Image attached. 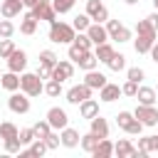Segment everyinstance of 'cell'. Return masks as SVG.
<instances>
[{
  "label": "cell",
  "mask_w": 158,
  "mask_h": 158,
  "mask_svg": "<svg viewBox=\"0 0 158 158\" xmlns=\"http://www.w3.org/2000/svg\"><path fill=\"white\" fill-rule=\"evenodd\" d=\"M138 86H141L138 81H131V79H126V84L121 86V91H123V96H131V99H133V96H136V91H138Z\"/></svg>",
  "instance_id": "cell-47"
},
{
  "label": "cell",
  "mask_w": 158,
  "mask_h": 158,
  "mask_svg": "<svg viewBox=\"0 0 158 158\" xmlns=\"http://www.w3.org/2000/svg\"><path fill=\"white\" fill-rule=\"evenodd\" d=\"M57 62H59V57H57L52 49H42V52H40V64H44V67H52V69H54V64H57Z\"/></svg>",
  "instance_id": "cell-34"
},
{
  "label": "cell",
  "mask_w": 158,
  "mask_h": 158,
  "mask_svg": "<svg viewBox=\"0 0 158 158\" xmlns=\"http://www.w3.org/2000/svg\"><path fill=\"white\" fill-rule=\"evenodd\" d=\"M49 148H47V143H44V138H35L30 146H22V151H20V156H44Z\"/></svg>",
  "instance_id": "cell-21"
},
{
  "label": "cell",
  "mask_w": 158,
  "mask_h": 158,
  "mask_svg": "<svg viewBox=\"0 0 158 158\" xmlns=\"http://www.w3.org/2000/svg\"><path fill=\"white\" fill-rule=\"evenodd\" d=\"M91 96H94V89H91V86H86L84 81H81V84H74V86L67 91V101H69V104H74V106H79L84 99H91Z\"/></svg>",
  "instance_id": "cell-6"
},
{
  "label": "cell",
  "mask_w": 158,
  "mask_h": 158,
  "mask_svg": "<svg viewBox=\"0 0 158 158\" xmlns=\"http://www.w3.org/2000/svg\"><path fill=\"white\" fill-rule=\"evenodd\" d=\"M32 15L37 20H44V22H54L57 20V10L52 5V0H40L35 7H32Z\"/></svg>",
  "instance_id": "cell-8"
},
{
  "label": "cell",
  "mask_w": 158,
  "mask_h": 158,
  "mask_svg": "<svg viewBox=\"0 0 158 158\" xmlns=\"http://www.w3.org/2000/svg\"><path fill=\"white\" fill-rule=\"evenodd\" d=\"M89 131L96 133L99 138H109V121L101 114H96L94 118H89Z\"/></svg>",
  "instance_id": "cell-16"
},
{
  "label": "cell",
  "mask_w": 158,
  "mask_h": 158,
  "mask_svg": "<svg viewBox=\"0 0 158 158\" xmlns=\"http://www.w3.org/2000/svg\"><path fill=\"white\" fill-rule=\"evenodd\" d=\"M72 44H77L79 49H91V47H94V42L89 40V35H86V32H77V35H74V42H72Z\"/></svg>",
  "instance_id": "cell-36"
},
{
  "label": "cell",
  "mask_w": 158,
  "mask_h": 158,
  "mask_svg": "<svg viewBox=\"0 0 158 158\" xmlns=\"http://www.w3.org/2000/svg\"><path fill=\"white\" fill-rule=\"evenodd\" d=\"M133 99H138V104H151V106H153V104L158 101V94H156L153 86H143V84H141Z\"/></svg>",
  "instance_id": "cell-22"
},
{
  "label": "cell",
  "mask_w": 158,
  "mask_h": 158,
  "mask_svg": "<svg viewBox=\"0 0 158 158\" xmlns=\"http://www.w3.org/2000/svg\"><path fill=\"white\" fill-rule=\"evenodd\" d=\"M22 2H25V7H30V10H32V7H35L40 0H22Z\"/></svg>",
  "instance_id": "cell-51"
},
{
  "label": "cell",
  "mask_w": 158,
  "mask_h": 158,
  "mask_svg": "<svg viewBox=\"0 0 158 158\" xmlns=\"http://www.w3.org/2000/svg\"><path fill=\"white\" fill-rule=\"evenodd\" d=\"M2 148H5V153H20L22 143H20V138H10V141H2Z\"/></svg>",
  "instance_id": "cell-46"
},
{
  "label": "cell",
  "mask_w": 158,
  "mask_h": 158,
  "mask_svg": "<svg viewBox=\"0 0 158 158\" xmlns=\"http://www.w3.org/2000/svg\"><path fill=\"white\" fill-rule=\"evenodd\" d=\"M17 138H20L22 146H30L37 136H35V131H32V126H30V128H20V136H17Z\"/></svg>",
  "instance_id": "cell-44"
},
{
  "label": "cell",
  "mask_w": 158,
  "mask_h": 158,
  "mask_svg": "<svg viewBox=\"0 0 158 158\" xmlns=\"http://www.w3.org/2000/svg\"><path fill=\"white\" fill-rule=\"evenodd\" d=\"M91 156H94V158H111V156H114V143H111L109 138H101Z\"/></svg>",
  "instance_id": "cell-26"
},
{
  "label": "cell",
  "mask_w": 158,
  "mask_h": 158,
  "mask_svg": "<svg viewBox=\"0 0 158 158\" xmlns=\"http://www.w3.org/2000/svg\"><path fill=\"white\" fill-rule=\"evenodd\" d=\"M86 15L94 20V22H106L109 20V10L101 0H86Z\"/></svg>",
  "instance_id": "cell-10"
},
{
  "label": "cell",
  "mask_w": 158,
  "mask_h": 158,
  "mask_svg": "<svg viewBox=\"0 0 158 158\" xmlns=\"http://www.w3.org/2000/svg\"><path fill=\"white\" fill-rule=\"evenodd\" d=\"M79 114H81V118H94L96 114H99V101L91 96V99H84L81 104H79Z\"/></svg>",
  "instance_id": "cell-23"
},
{
  "label": "cell",
  "mask_w": 158,
  "mask_h": 158,
  "mask_svg": "<svg viewBox=\"0 0 158 158\" xmlns=\"http://www.w3.org/2000/svg\"><path fill=\"white\" fill-rule=\"evenodd\" d=\"M114 52H116V49L111 47V42H101V44H96V47H94L96 59H99V62H104V64L111 59V54H114Z\"/></svg>",
  "instance_id": "cell-27"
},
{
  "label": "cell",
  "mask_w": 158,
  "mask_h": 158,
  "mask_svg": "<svg viewBox=\"0 0 158 158\" xmlns=\"http://www.w3.org/2000/svg\"><path fill=\"white\" fill-rule=\"evenodd\" d=\"M99 141H101V138H99L96 133H91V131H89V133H84V136H81L79 146H81V148H84L86 153H94V148L99 146Z\"/></svg>",
  "instance_id": "cell-29"
},
{
  "label": "cell",
  "mask_w": 158,
  "mask_h": 158,
  "mask_svg": "<svg viewBox=\"0 0 158 158\" xmlns=\"http://www.w3.org/2000/svg\"><path fill=\"white\" fill-rule=\"evenodd\" d=\"M91 22H94V20H91V17H89V15H86V12H84V15H77V17H74V22H72V25H74V30H77V32H86V30H89V25H91Z\"/></svg>",
  "instance_id": "cell-33"
},
{
  "label": "cell",
  "mask_w": 158,
  "mask_h": 158,
  "mask_svg": "<svg viewBox=\"0 0 158 158\" xmlns=\"http://www.w3.org/2000/svg\"><path fill=\"white\" fill-rule=\"evenodd\" d=\"M5 62H7V69H10V72L22 74V72H25V67H27V52H25V49H15Z\"/></svg>",
  "instance_id": "cell-11"
},
{
  "label": "cell",
  "mask_w": 158,
  "mask_h": 158,
  "mask_svg": "<svg viewBox=\"0 0 158 158\" xmlns=\"http://www.w3.org/2000/svg\"><path fill=\"white\" fill-rule=\"evenodd\" d=\"M22 7H25L22 0H2L0 2V15L7 17V20H12V17H17L22 12Z\"/></svg>",
  "instance_id": "cell-15"
},
{
  "label": "cell",
  "mask_w": 158,
  "mask_h": 158,
  "mask_svg": "<svg viewBox=\"0 0 158 158\" xmlns=\"http://www.w3.org/2000/svg\"><path fill=\"white\" fill-rule=\"evenodd\" d=\"M72 77H74V62H72V59H59V62L54 64V69H52V79L67 81V79H72Z\"/></svg>",
  "instance_id": "cell-9"
},
{
  "label": "cell",
  "mask_w": 158,
  "mask_h": 158,
  "mask_svg": "<svg viewBox=\"0 0 158 158\" xmlns=\"http://www.w3.org/2000/svg\"><path fill=\"white\" fill-rule=\"evenodd\" d=\"M126 79H131V81H138V84H141V81L146 79V72H143L141 67H128V69H126Z\"/></svg>",
  "instance_id": "cell-41"
},
{
  "label": "cell",
  "mask_w": 158,
  "mask_h": 158,
  "mask_svg": "<svg viewBox=\"0 0 158 158\" xmlns=\"http://www.w3.org/2000/svg\"><path fill=\"white\" fill-rule=\"evenodd\" d=\"M17 136H20V128H17L12 121H2V123H0V138H2V141L17 138Z\"/></svg>",
  "instance_id": "cell-28"
},
{
  "label": "cell",
  "mask_w": 158,
  "mask_h": 158,
  "mask_svg": "<svg viewBox=\"0 0 158 158\" xmlns=\"http://www.w3.org/2000/svg\"><path fill=\"white\" fill-rule=\"evenodd\" d=\"M143 128H146V126H143V123H141V121H138V118L133 116V121H131V123H128V126H126L123 131H126L128 136H141V131H143Z\"/></svg>",
  "instance_id": "cell-43"
},
{
  "label": "cell",
  "mask_w": 158,
  "mask_h": 158,
  "mask_svg": "<svg viewBox=\"0 0 158 158\" xmlns=\"http://www.w3.org/2000/svg\"><path fill=\"white\" fill-rule=\"evenodd\" d=\"M77 67H79V69H84V72H89V69H96V67H99V59H96L94 49L84 52V54H81V59L77 62Z\"/></svg>",
  "instance_id": "cell-25"
},
{
  "label": "cell",
  "mask_w": 158,
  "mask_h": 158,
  "mask_svg": "<svg viewBox=\"0 0 158 158\" xmlns=\"http://www.w3.org/2000/svg\"><path fill=\"white\" fill-rule=\"evenodd\" d=\"M74 35H77L74 25L62 22V20L49 22V40H52L54 44H72V42H74Z\"/></svg>",
  "instance_id": "cell-1"
},
{
  "label": "cell",
  "mask_w": 158,
  "mask_h": 158,
  "mask_svg": "<svg viewBox=\"0 0 158 158\" xmlns=\"http://www.w3.org/2000/svg\"><path fill=\"white\" fill-rule=\"evenodd\" d=\"M148 54H151V59H153V62L158 64V40L153 42V47H151V52H148Z\"/></svg>",
  "instance_id": "cell-50"
},
{
  "label": "cell",
  "mask_w": 158,
  "mask_h": 158,
  "mask_svg": "<svg viewBox=\"0 0 158 158\" xmlns=\"http://www.w3.org/2000/svg\"><path fill=\"white\" fill-rule=\"evenodd\" d=\"M123 2H126V5H136L138 0H123Z\"/></svg>",
  "instance_id": "cell-53"
},
{
  "label": "cell",
  "mask_w": 158,
  "mask_h": 158,
  "mask_svg": "<svg viewBox=\"0 0 158 158\" xmlns=\"http://www.w3.org/2000/svg\"><path fill=\"white\" fill-rule=\"evenodd\" d=\"M153 7H156V10H158V0H153Z\"/></svg>",
  "instance_id": "cell-54"
},
{
  "label": "cell",
  "mask_w": 158,
  "mask_h": 158,
  "mask_svg": "<svg viewBox=\"0 0 158 158\" xmlns=\"http://www.w3.org/2000/svg\"><path fill=\"white\" fill-rule=\"evenodd\" d=\"M12 35H15V25H12V20L2 17V20H0V40H7V37H12Z\"/></svg>",
  "instance_id": "cell-38"
},
{
  "label": "cell",
  "mask_w": 158,
  "mask_h": 158,
  "mask_svg": "<svg viewBox=\"0 0 158 158\" xmlns=\"http://www.w3.org/2000/svg\"><path fill=\"white\" fill-rule=\"evenodd\" d=\"M136 35H158V27H156V25H151V20H148V17H143V20H138V22H136Z\"/></svg>",
  "instance_id": "cell-31"
},
{
  "label": "cell",
  "mask_w": 158,
  "mask_h": 158,
  "mask_svg": "<svg viewBox=\"0 0 158 158\" xmlns=\"http://www.w3.org/2000/svg\"><path fill=\"white\" fill-rule=\"evenodd\" d=\"M59 138H62V146H64V148H77V146H79V141H81L79 131H77V128H72V126L62 128V131H59Z\"/></svg>",
  "instance_id": "cell-17"
},
{
  "label": "cell",
  "mask_w": 158,
  "mask_h": 158,
  "mask_svg": "<svg viewBox=\"0 0 158 158\" xmlns=\"http://www.w3.org/2000/svg\"><path fill=\"white\" fill-rule=\"evenodd\" d=\"M0 86L5 89V91H17L20 89V74L17 72H2V77H0Z\"/></svg>",
  "instance_id": "cell-20"
},
{
  "label": "cell",
  "mask_w": 158,
  "mask_h": 158,
  "mask_svg": "<svg viewBox=\"0 0 158 158\" xmlns=\"http://www.w3.org/2000/svg\"><path fill=\"white\" fill-rule=\"evenodd\" d=\"M20 91H25L30 99L44 94V84H42V79L37 77V72H22V74H20Z\"/></svg>",
  "instance_id": "cell-2"
},
{
  "label": "cell",
  "mask_w": 158,
  "mask_h": 158,
  "mask_svg": "<svg viewBox=\"0 0 158 158\" xmlns=\"http://www.w3.org/2000/svg\"><path fill=\"white\" fill-rule=\"evenodd\" d=\"M17 47H15V42H12V37H7V40H0V59H7L12 52H15Z\"/></svg>",
  "instance_id": "cell-37"
},
{
  "label": "cell",
  "mask_w": 158,
  "mask_h": 158,
  "mask_svg": "<svg viewBox=\"0 0 158 158\" xmlns=\"http://www.w3.org/2000/svg\"><path fill=\"white\" fill-rule=\"evenodd\" d=\"M138 158H146L148 153H153V136H143V138H138Z\"/></svg>",
  "instance_id": "cell-32"
},
{
  "label": "cell",
  "mask_w": 158,
  "mask_h": 158,
  "mask_svg": "<svg viewBox=\"0 0 158 158\" xmlns=\"http://www.w3.org/2000/svg\"><path fill=\"white\" fill-rule=\"evenodd\" d=\"M106 67H109L111 72H123V69H126V57H123L121 52H114L111 59L106 62Z\"/></svg>",
  "instance_id": "cell-30"
},
{
  "label": "cell",
  "mask_w": 158,
  "mask_h": 158,
  "mask_svg": "<svg viewBox=\"0 0 158 158\" xmlns=\"http://www.w3.org/2000/svg\"><path fill=\"white\" fill-rule=\"evenodd\" d=\"M153 42H156V35H138V37L133 40V49H136V54H148L151 47H153Z\"/></svg>",
  "instance_id": "cell-19"
},
{
  "label": "cell",
  "mask_w": 158,
  "mask_h": 158,
  "mask_svg": "<svg viewBox=\"0 0 158 158\" xmlns=\"http://www.w3.org/2000/svg\"><path fill=\"white\" fill-rule=\"evenodd\" d=\"M114 153L118 158H138V148L131 143V138H118L114 143Z\"/></svg>",
  "instance_id": "cell-12"
},
{
  "label": "cell",
  "mask_w": 158,
  "mask_h": 158,
  "mask_svg": "<svg viewBox=\"0 0 158 158\" xmlns=\"http://www.w3.org/2000/svg\"><path fill=\"white\" fill-rule=\"evenodd\" d=\"M32 131H35V136H37V138H44V136H47L49 131H54V128H52V126H49V121L44 118V121H37V123L32 126Z\"/></svg>",
  "instance_id": "cell-40"
},
{
  "label": "cell",
  "mask_w": 158,
  "mask_h": 158,
  "mask_svg": "<svg viewBox=\"0 0 158 158\" xmlns=\"http://www.w3.org/2000/svg\"><path fill=\"white\" fill-rule=\"evenodd\" d=\"M106 81H109L106 74H101L99 69H89V72H84V84L91 86V89H101Z\"/></svg>",
  "instance_id": "cell-18"
},
{
  "label": "cell",
  "mask_w": 158,
  "mask_h": 158,
  "mask_svg": "<svg viewBox=\"0 0 158 158\" xmlns=\"http://www.w3.org/2000/svg\"><path fill=\"white\" fill-rule=\"evenodd\" d=\"M37 77H40V79H52V67L40 64V67H37Z\"/></svg>",
  "instance_id": "cell-49"
},
{
  "label": "cell",
  "mask_w": 158,
  "mask_h": 158,
  "mask_svg": "<svg viewBox=\"0 0 158 158\" xmlns=\"http://www.w3.org/2000/svg\"><path fill=\"white\" fill-rule=\"evenodd\" d=\"M153 151L158 153V136H153Z\"/></svg>",
  "instance_id": "cell-52"
},
{
  "label": "cell",
  "mask_w": 158,
  "mask_h": 158,
  "mask_svg": "<svg viewBox=\"0 0 158 158\" xmlns=\"http://www.w3.org/2000/svg\"><path fill=\"white\" fill-rule=\"evenodd\" d=\"M7 109L12 114H27L30 111V96L25 91H10V99H7Z\"/></svg>",
  "instance_id": "cell-5"
},
{
  "label": "cell",
  "mask_w": 158,
  "mask_h": 158,
  "mask_svg": "<svg viewBox=\"0 0 158 158\" xmlns=\"http://www.w3.org/2000/svg\"><path fill=\"white\" fill-rule=\"evenodd\" d=\"M47 121H49V126L54 128V131H62V128H67L69 126V116H67V111L62 109V106H52L49 111H47V116H44Z\"/></svg>",
  "instance_id": "cell-7"
},
{
  "label": "cell",
  "mask_w": 158,
  "mask_h": 158,
  "mask_svg": "<svg viewBox=\"0 0 158 158\" xmlns=\"http://www.w3.org/2000/svg\"><path fill=\"white\" fill-rule=\"evenodd\" d=\"M86 35H89V40L94 42V47L101 44V42H109V32H106V25H104V22H91L89 30H86Z\"/></svg>",
  "instance_id": "cell-13"
},
{
  "label": "cell",
  "mask_w": 158,
  "mask_h": 158,
  "mask_svg": "<svg viewBox=\"0 0 158 158\" xmlns=\"http://www.w3.org/2000/svg\"><path fill=\"white\" fill-rule=\"evenodd\" d=\"M37 22H40V20L32 15V10H30V12H25V17H22V22H20V32H22V35H27V37H30V35H35V32H37Z\"/></svg>",
  "instance_id": "cell-24"
},
{
  "label": "cell",
  "mask_w": 158,
  "mask_h": 158,
  "mask_svg": "<svg viewBox=\"0 0 158 158\" xmlns=\"http://www.w3.org/2000/svg\"><path fill=\"white\" fill-rule=\"evenodd\" d=\"M106 25V32H109V40H114V42H118V44H123V42H131V37H133V32L126 27V25H121L118 20H106L104 22Z\"/></svg>",
  "instance_id": "cell-3"
},
{
  "label": "cell",
  "mask_w": 158,
  "mask_h": 158,
  "mask_svg": "<svg viewBox=\"0 0 158 158\" xmlns=\"http://www.w3.org/2000/svg\"><path fill=\"white\" fill-rule=\"evenodd\" d=\"M74 2H77V0H52V5H54V10H57V15H67V12H72Z\"/></svg>",
  "instance_id": "cell-39"
},
{
  "label": "cell",
  "mask_w": 158,
  "mask_h": 158,
  "mask_svg": "<svg viewBox=\"0 0 158 158\" xmlns=\"http://www.w3.org/2000/svg\"><path fill=\"white\" fill-rule=\"evenodd\" d=\"M118 96H123V91H121V86H118V84L106 81V84L99 89V99H101L104 104H111V101H116Z\"/></svg>",
  "instance_id": "cell-14"
},
{
  "label": "cell",
  "mask_w": 158,
  "mask_h": 158,
  "mask_svg": "<svg viewBox=\"0 0 158 158\" xmlns=\"http://www.w3.org/2000/svg\"><path fill=\"white\" fill-rule=\"evenodd\" d=\"M133 116L143 123V126H158V109H156V104L151 106V104H138L136 109H133Z\"/></svg>",
  "instance_id": "cell-4"
},
{
  "label": "cell",
  "mask_w": 158,
  "mask_h": 158,
  "mask_svg": "<svg viewBox=\"0 0 158 158\" xmlns=\"http://www.w3.org/2000/svg\"><path fill=\"white\" fill-rule=\"evenodd\" d=\"M44 94L52 96V99H57V96L62 94V81H57V79H47V84H44Z\"/></svg>",
  "instance_id": "cell-35"
},
{
  "label": "cell",
  "mask_w": 158,
  "mask_h": 158,
  "mask_svg": "<svg viewBox=\"0 0 158 158\" xmlns=\"http://www.w3.org/2000/svg\"><path fill=\"white\" fill-rule=\"evenodd\" d=\"M84 52H89V49H79L77 44H69V52H67V54H69V59L77 64V62L81 59V54H84Z\"/></svg>",
  "instance_id": "cell-48"
},
{
  "label": "cell",
  "mask_w": 158,
  "mask_h": 158,
  "mask_svg": "<svg viewBox=\"0 0 158 158\" xmlns=\"http://www.w3.org/2000/svg\"><path fill=\"white\" fill-rule=\"evenodd\" d=\"M0 77H2V72H0Z\"/></svg>",
  "instance_id": "cell-55"
},
{
  "label": "cell",
  "mask_w": 158,
  "mask_h": 158,
  "mask_svg": "<svg viewBox=\"0 0 158 158\" xmlns=\"http://www.w3.org/2000/svg\"><path fill=\"white\" fill-rule=\"evenodd\" d=\"M131 121H133V111H118V114H116V126H118L121 131H123Z\"/></svg>",
  "instance_id": "cell-42"
},
{
  "label": "cell",
  "mask_w": 158,
  "mask_h": 158,
  "mask_svg": "<svg viewBox=\"0 0 158 158\" xmlns=\"http://www.w3.org/2000/svg\"><path fill=\"white\" fill-rule=\"evenodd\" d=\"M44 143H47V148H49V151H54V148H59L62 138H59V133H57V131H49V133L44 136Z\"/></svg>",
  "instance_id": "cell-45"
}]
</instances>
